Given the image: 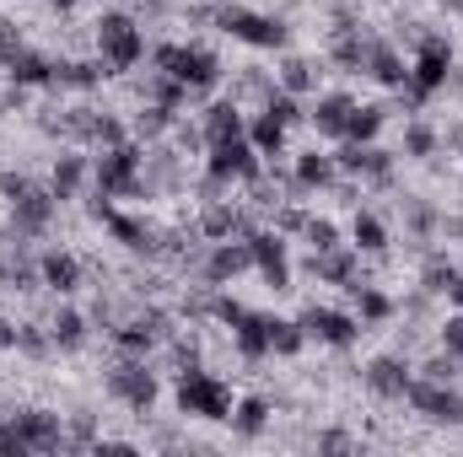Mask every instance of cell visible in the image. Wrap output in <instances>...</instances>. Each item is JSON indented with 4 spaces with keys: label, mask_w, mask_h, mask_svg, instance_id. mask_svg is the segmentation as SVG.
<instances>
[{
    "label": "cell",
    "mask_w": 463,
    "mask_h": 457,
    "mask_svg": "<svg viewBox=\"0 0 463 457\" xmlns=\"http://www.w3.org/2000/svg\"><path fill=\"white\" fill-rule=\"evenodd\" d=\"M97 48H102V65L108 70H129L140 59V32L129 16H102L97 22Z\"/></svg>",
    "instance_id": "obj_1"
},
{
    "label": "cell",
    "mask_w": 463,
    "mask_h": 457,
    "mask_svg": "<svg viewBox=\"0 0 463 457\" xmlns=\"http://www.w3.org/2000/svg\"><path fill=\"white\" fill-rule=\"evenodd\" d=\"M156 65H162L167 75H178V81L189 86V97L205 92V86H216V75H221L205 48H156Z\"/></svg>",
    "instance_id": "obj_2"
},
{
    "label": "cell",
    "mask_w": 463,
    "mask_h": 457,
    "mask_svg": "<svg viewBox=\"0 0 463 457\" xmlns=\"http://www.w3.org/2000/svg\"><path fill=\"white\" fill-rule=\"evenodd\" d=\"M232 38H243V43H259V48H275V43H286V27L280 22H270V16H254V11H221L216 16Z\"/></svg>",
    "instance_id": "obj_3"
},
{
    "label": "cell",
    "mask_w": 463,
    "mask_h": 457,
    "mask_svg": "<svg viewBox=\"0 0 463 457\" xmlns=\"http://www.w3.org/2000/svg\"><path fill=\"white\" fill-rule=\"evenodd\" d=\"M210 172L216 178H259V151L237 135V140H221L210 145Z\"/></svg>",
    "instance_id": "obj_4"
},
{
    "label": "cell",
    "mask_w": 463,
    "mask_h": 457,
    "mask_svg": "<svg viewBox=\"0 0 463 457\" xmlns=\"http://www.w3.org/2000/svg\"><path fill=\"white\" fill-rule=\"evenodd\" d=\"M448 75H453V48H448L442 38H426V48H421V65L410 70V86H415V92H437Z\"/></svg>",
    "instance_id": "obj_5"
},
{
    "label": "cell",
    "mask_w": 463,
    "mask_h": 457,
    "mask_svg": "<svg viewBox=\"0 0 463 457\" xmlns=\"http://www.w3.org/2000/svg\"><path fill=\"white\" fill-rule=\"evenodd\" d=\"M178 404H183L189 415H210V420H216V415L227 409V393H221V388H216V382H210L205 372H183V388H178Z\"/></svg>",
    "instance_id": "obj_6"
},
{
    "label": "cell",
    "mask_w": 463,
    "mask_h": 457,
    "mask_svg": "<svg viewBox=\"0 0 463 457\" xmlns=\"http://www.w3.org/2000/svg\"><path fill=\"white\" fill-rule=\"evenodd\" d=\"M108 382H113V393H119V399H129L135 409H146V404L156 399V382L146 377V366H119Z\"/></svg>",
    "instance_id": "obj_7"
},
{
    "label": "cell",
    "mask_w": 463,
    "mask_h": 457,
    "mask_svg": "<svg viewBox=\"0 0 463 457\" xmlns=\"http://www.w3.org/2000/svg\"><path fill=\"white\" fill-rule=\"evenodd\" d=\"M302 329H307V334H318V339H329V345H345V339L356 334V323H351V318H340V312H318V307L302 318Z\"/></svg>",
    "instance_id": "obj_8"
},
{
    "label": "cell",
    "mask_w": 463,
    "mask_h": 457,
    "mask_svg": "<svg viewBox=\"0 0 463 457\" xmlns=\"http://www.w3.org/2000/svg\"><path fill=\"white\" fill-rule=\"evenodd\" d=\"M243 135V119H237V102H216L210 119H205V140L221 145V140H237Z\"/></svg>",
    "instance_id": "obj_9"
},
{
    "label": "cell",
    "mask_w": 463,
    "mask_h": 457,
    "mask_svg": "<svg viewBox=\"0 0 463 457\" xmlns=\"http://www.w3.org/2000/svg\"><path fill=\"white\" fill-rule=\"evenodd\" d=\"M313 124H318L324 135H345V129H351V97H324L318 113H313Z\"/></svg>",
    "instance_id": "obj_10"
},
{
    "label": "cell",
    "mask_w": 463,
    "mask_h": 457,
    "mask_svg": "<svg viewBox=\"0 0 463 457\" xmlns=\"http://www.w3.org/2000/svg\"><path fill=\"white\" fill-rule=\"evenodd\" d=\"M280 145H286V124L264 108L259 124H254V151H259V156H280Z\"/></svg>",
    "instance_id": "obj_11"
},
{
    "label": "cell",
    "mask_w": 463,
    "mask_h": 457,
    "mask_svg": "<svg viewBox=\"0 0 463 457\" xmlns=\"http://www.w3.org/2000/svg\"><path fill=\"white\" fill-rule=\"evenodd\" d=\"M43 280H49L54 291H76V280H81V264H76L70 253H43Z\"/></svg>",
    "instance_id": "obj_12"
},
{
    "label": "cell",
    "mask_w": 463,
    "mask_h": 457,
    "mask_svg": "<svg viewBox=\"0 0 463 457\" xmlns=\"http://www.w3.org/2000/svg\"><path fill=\"white\" fill-rule=\"evenodd\" d=\"M367 65H372V75H378V81H388V86H410V70L399 65V54H394V48H367Z\"/></svg>",
    "instance_id": "obj_13"
},
{
    "label": "cell",
    "mask_w": 463,
    "mask_h": 457,
    "mask_svg": "<svg viewBox=\"0 0 463 457\" xmlns=\"http://www.w3.org/2000/svg\"><path fill=\"white\" fill-rule=\"evenodd\" d=\"M248 264H254V248H216L205 275H210V280H232V275H237V269H248Z\"/></svg>",
    "instance_id": "obj_14"
},
{
    "label": "cell",
    "mask_w": 463,
    "mask_h": 457,
    "mask_svg": "<svg viewBox=\"0 0 463 457\" xmlns=\"http://www.w3.org/2000/svg\"><path fill=\"white\" fill-rule=\"evenodd\" d=\"M329 178H334V162H329V156H318V151H313V156H302V162H297V183H302V189H324Z\"/></svg>",
    "instance_id": "obj_15"
},
{
    "label": "cell",
    "mask_w": 463,
    "mask_h": 457,
    "mask_svg": "<svg viewBox=\"0 0 463 457\" xmlns=\"http://www.w3.org/2000/svg\"><path fill=\"white\" fill-rule=\"evenodd\" d=\"M367 382H372L378 393H405V388H410V377H405L399 361H378V366L367 372Z\"/></svg>",
    "instance_id": "obj_16"
},
{
    "label": "cell",
    "mask_w": 463,
    "mask_h": 457,
    "mask_svg": "<svg viewBox=\"0 0 463 457\" xmlns=\"http://www.w3.org/2000/svg\"><path fill=\"white\" fill-rule=\"evenodd\" d=\"M76 183H81V156H65V162L54 167V199H70Z\"/></svg>",
    "instance_id": "obj_17"
},
{
    "label": "cell",
    "mask_w": 463,
    "mask_h": 457,
    "mask_svg": "<svg viewBox=\"0 0 463 457\" xmlns=\"http://www.w3.org/2000/svg\"><path fill=\"white\" fill-rule=\"evenodd\" d=\"M378 124H383V108H351V129H345V135L372 140V135H378Z\"/></svg>",
    "instance_id": "obj_18"
},
{
    "label": "cell",
    "mask_w": 463,
    "mask_h": 457,
    "mask_svg": "<svg viewBox=\"0 0 463 457\" xmlns=\"http://www.w3.org/2000/svg\"><path fill=\"white\" fill-rule=\"evenodd\" d=\"M280 81H286V92H307L313 86V65L307 59H286L280 65Z\"/></svg>",
    "instance_id": "obj_19"
},
{
    "label": "cell",
    "mask_w": 463,
    "mask_h": 457,
    "mask_svg": "<svg viewBox=\"0 0 463 457\" xmlns=\"http://www.w3.org/2000/svg\"><path fill=\"white\" fill-rule=\"evenodd\" d=\"M356 307H361V318H388V296L383 291H367V286H356Z\"/></svg>",
    "instance_id": "obj_20"
},
{
    "label": "cell",
    "mask_w": 463,
    "mask_h": 457,
    "mask_svg": "<svg viewBox=\"0 0 463 457\" xmlns=\"http://www.w3.org/2000/svg\"><path fill=\"white\" fill-rule=\"evenodd\" d=\"M356 248H367V253L383 248V226H378L372 215H356Z\"/></svg>",
    "instance_id": "obj_21"
},
{
    "label": "cell",
    "mask_w": 463,
    "mask_h": 457,
    "mask_svg": "<svg viewBox=\"0 0 463 457\" xmlns=\"http://www.w3.org/2000/svg\"><path fill=\"white\" fill-rule=\"evenodd\" d=\"M54 339H59V345H76V339H81V318H76V312H59V318H54Z\"/></svg>",
    "instance_id": "obj_22"
},
{
    "label": "cell",
    "mask_w": 463,
    "mask_h": 457,
    "mask_svg": "<svg viewBox=\"0 0 463 457\" xmlns=\"http://www.w3.org/2000/svg\"><path fill=\"white\" fill-rule=\"evenodd\" d=\"M405 145H410V156H432V145H437V135H432V129H421V124H415V129H410V135H405Z\"/></svg>",
    "instance_id": "obj_23"
},
{
    "label": "cell",
    "mask_w": 463,
    "mask_h": 457,
    "mask_svg": "<svg viewBox=\"0 0 463 457\" xmlns=\"http://www.w3.org/2000/svg\"><path fill=\"white\" fill-rule=\"evenodd\" d=\"M307 242H313L318 253H324V248H334V226H329V221H307Z\"/></svg>",
    "instance_id": "obj_24"
},
{
    "label": "cell",
    "mask_w": 463,
    "mask_h": 457,
    "mask_svg": "<svg viewBox=\"0 0 463 457\" xmlns=\"http://www.w3.org/2000/svg\"><path fill=\"white\" fill-rule=\"evenodd\" d=\"M237 426H243V431H259V426H264V404H259V399H248V404L237 409Z\"/></svg>",
    "instance_id": "obj_25"
},
{
    "label": "cell",
    "mask_w": 463,
    "mask_h": 457,
    "mask_svg": "<svg viewBox=\"0 0 463 457\" xmlns=\"http://www.w3.org/2000/svg\"><path fill=\"white\" fill-rule=\"evenodd\" d=\"M442 345H448L453 356H463V318H453V323L442 329Z\"/></svg>",
    "instance_id": "obj_26"
},
{
    "label": "cell",
    "mask_w": 463,
    "mask_h": 457,
    "mask_svg": "<svg viewBox=\"0 0 463 457\" xmlns=\"http://www.w3.org/2000/svg\"><path fill=\"white\" fill-rule=\"evenodd\" d=\"M11 345H16V329H11V323H0V350H11Z\"/></svg>",
    "instance_id": "obj_27"
}]
</instances>
